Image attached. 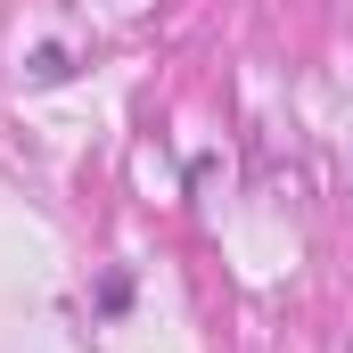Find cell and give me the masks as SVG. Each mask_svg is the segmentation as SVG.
<instances>
[{"instance_id": "obj_1", "label": "cell", "mask_w": 353, "mask_h": 353, "mask_svg": "<svg viewBox=\"0 0 353 353\" xmlns=\"http://www.w3.org/2000/svg\"><path fill=\"white\" fill-rule=\"evenodd\" d=\"M66 74H74L66 50H33V83H66Z\"/></svg>"}, {"instance_id": "obj_2", "label": "cell", "mask_w": 353, "mask_h": 353, "mask_svg": "<svg viewBox=\"0 0 353 353\" xmlns=\"http://www.w3.org/2000/svg\"><path fill=\"white\" fill-rule=\"evenodd\" d=\"M123 304H132V279L107 271V279H99V312H123Z\"/></svg>"}]
</instances>
